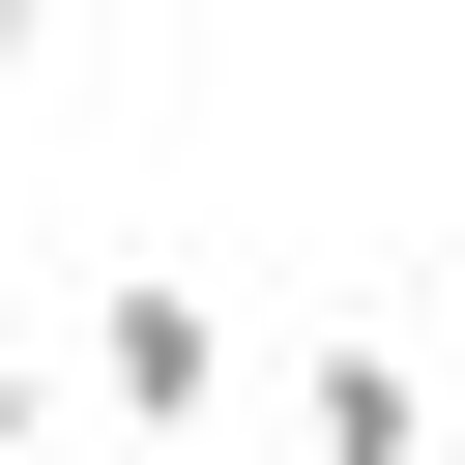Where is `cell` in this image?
I'll list each match as a JSON object with an SVG mask.
<instances>
[{"label": "cell", "mask_w": 465, "mask_h": 465, "mask_svg": "<svg viewBox=\"0 0 465 465\" xmlns=\"http://www.w3.org/2000/svg\"><path fill=\"white\" fill-rule=\"evenodd\" d=\"M87 407H116V436H232V291H203V262H116V291H87Z\"/></svg>", "instance_id": "cell-1"}, {"label": "cell", "mask_w": 465, "mask_h": 465, "mask_svg": "<svg viewBox=\"0 0 465 465\" xmlns=\"http://www.w3.org/2000/svg\"><path fill=\"white\" fill-rule=\"evenodd\" d=\"M291 436H320V465H436V407H407V349H291Z\"/></svg>", "instance_id": "cell-2"}, {"label": "cell", "mask_w": 465, "mask_h": 465, "mask_svg": "<svg viewBox=\"0 0 465 465\" xmlns=\"http://www.w3.org/2000/svg\"><path fill=\"white\" fill-rule=\"evenodd\" d=\"M0 465H58V436H29V349H0Z\"/></svg>", "instance_id": "cell-3"}, {"label": "cell", "mask_w": 465, "mask_h": 465, "mask_svg": "<svg viewBox=\"0 0 465 465\" xmlns=\"http://www.w3.org/2000/svg\"><path fill=\"white\" fill-rule=\"evenodd\" d=\"M29 29H58V0H0V58H29Z\"/></svg>", "instance_id": "cell-4"}]
</instances>
